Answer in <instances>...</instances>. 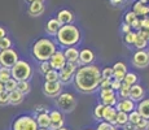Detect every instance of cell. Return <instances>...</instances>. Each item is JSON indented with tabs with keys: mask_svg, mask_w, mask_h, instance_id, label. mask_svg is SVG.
Masks as SVG:
<instances>
[{
	"mask_svg": "<svg viewBox=\"0 0 149 130\" xmlns=\"http://www.w3.org/2000/svg\"><path fill=\"white\" fill-rule=\"evenodd\" d=\"M102 81L101 69L95 64L84 65L78 68L74 76V86L82 94H93L99 90Z\"/></svg>",
	"mask_w": 149,
	"mask_h": 130,
	"instance_id": "1",
	"label": "cell"
},
{
	"mask_svg": "<svg viewBox=\"0 0 149 130\" xmlns=\"http://www.w3.org/2000/svg\"><path fill=\"white\" fill-rule=\"evenodd\" d=\"M82 42L81 29L74 24L64 25L60 27L58 33L56 35V43L60 47H75Z\"/></svg>",
	"mask_w": 149,
	"mask_h": 130,
	"instance_id": "2",
	"label": "cell"
},
{
	"mask_svg": "<svg viewBox=\"0 0 149 130\" xmlns=\"http://www.w3.org/2000/svg\"><path fill=\"white\" fill-rule=\"evenodd\" d=\"M57 51V43L56 40H52L51 38H39L34 42L31 46V55L36 61H49L53 53Z\"/></svg>",
	"mask_w": 149,
	"mask_h": 130,
	"instance_id": "3",
	"label": "cell"
},
{
	"mask_svg": "<svg viewBox=\"0 0 149 130\" xmlns=\"http://www.w3.org/2000/svg\"><path fill=\"white\" fill-rule=\"evenodd\" d=\"M12 78L19 82V81H30V78L34 74V69L31 64L26 60H18L12 68Z\"/></svg>",
	"mask_w": 149,
	"mask_h": 130,
	"instance_id": "4",
	"label": "cell"
},
{
	"mask_svg": "<svg viewBox=\"0 0 149 130\" xmlns=\"http://www.w3.org/2000/svg\"><path fill=\"white\" fill-rule=\"evenodd\" d=\"M54 104H56V108L60 109L62 113H71L78 104V99L73 92L66 91L54 99Z\"/></svg>",
	"mask_w": 149,
	"mask_h": 130,
	"instance_id": "5",
	"label": "cell"
},
{
	"mask_svg": "<svg viewBox=\"0 0 149 130\" xmlns=\"http://www.w3.org/2000/svg\"><path fill=\"white\" fill-rule=\"evenodd\" d=\"M36 118L31 115H21L12 122V130H38Z\"/></svg>",
	"mask_w": 149,
	"mask_h": 130,
	"instance_id": "6",
	"label": "cell"
},
{
	"mask_svg": "<svg viewBox=\"0 0 149 130\" xmlns=\"http://www.w3.org/2000/svg\"><path fill=\"white\" fill-rule=\"evenodd\" d=\"M42 90L47 98L56 99L64 92V85L60 81H57V82H44L42 86Z\"/></svg>",
	"mask_w": 149,
	"mask_h": 130,
	"instance_id": "7",
	"label": "cell"
},
{
	"mask_svg": "<svg viewBox=\"0 0 149 130\" xmlns=\"http://www.w3.org/2000/svg\"><path fill=\"white\" fill-rule=\"evenodd\" d=\"M19 60L18 52L13 48L9 50H4L0 51V66H4V68H12Z\"/></svg>",
	"mask_w": 149,
	"mask_h": 130,
	"instance_id": "8",
	"label": "cell"
},
{
	"mask_svg": "<svg viewBox=\"0 0 149 130\" xmlns=\"http://www.w3.org/2000/svg\"><path fill=\"white\" fill-rule=\"evenodd\" d=\"M77 70H78V65L73 64V63H68L65 68H62L60 73V82L62 85H70L74 81V76H75Z\"/></svg>",
	"mask_w": 149,
	"mask_h": 130,
	"instance_id": "9",
	"label": "cell"
},
{
	"mask_svg": "<svg viewBox=\"0 0 149 130\" xmlns=\"http://www.w3.org/2000/svg\"><path fill=\"white\" fill-rule=\"evenodd\" d=\"M99 96H100V103H102L104 105L116 107V104L119 100L118 94L113 89H102V90H99Z\"/></svg>",
	"mask_w": 149,
	"mask_h": 130,
	"instance_id": "10",
	"label": "cell"
},
{
	"mask_svg": "<svg viewBox=\"0 0 149 130\" xmlns=\"http://www.w3.org/2000/svg\"><path fill=\"white\" fill-rule=\"evenodd\" d=\"M131 63L136 69H144L149 65V55L145 50H136V52L132 55Z\"/></svg>",
	"mask_w": 149,
	"mask_h": 130,
	"instance_id": "11",
	"label": "cell"
},
{
	"mask_svg": "<svg viewBox=\"0 0 149 130\" xmlns=\"http://www.w3.org/2000/svg\"><path fill=\"white\" fill-rule=\"evenodd\" d=\"M95 59H96V55L91 48H87V47L82 48V50H79V60L77 63V65H78V68L84 65H91L93 64Z\"/></svg>",
	"mask_w": 149,
	"mask_h": 130,
	"instance_id": "12",
	"label": "cell"
},
{
	"mask_svg": "<svg viewBox=\"0 0 149 130\" xmlns=\"http://www.w3.org/2000/svg\"><path fill=\"white\" fill-rule=\"evenodd\" d=\"M51 128L49 130H57L65 125V113H62L60 109H51Z\"/></svg>",
	"mask_w": 149,
	"mask_h": 130,
	"instance_id": "13",
	"label": "cell"
},
{
	"mask_svg": "<svg viewBox=\"0 0 149 130\" xmlns=\"http://www.w3.org/2000/svg\"><path fill=\"white\" fill-rule=\"evenodd\" d=\"M49 64L52 66V69L54 70H61L62 68H65V65L68 64L66 61V57L64 55V50H57L56 52L53 53V56L51 57L49 60Z\"/></svg>",
	"mask_w": 149,
	"mask_h": 130,
	"instance_id": "14",
	"label": "cell"
},
{
	"mask_svg": "<svg viewBox=\"0 0 149 130\" xmlns=\"http://www.w3.org/2000/svg\"><path fill=\"white\" fill-rule=\"evenodd\" d=\"M45 11V5L44 1L42 0H34V1L29 3V7H27V14L30 17H39L44 13Z\"/></svg>",
	"mask_w": 149,
	"mask_h": 130,
	"instance_id": "15",
	"label": "cell"
},
{
	"mask_svg": "<svg viewBox=\"0 0 149 130\" xmlns=\"http://www.w3.org/2000/svg\"><path fill=\"white\" fill-rule=\"evenodd\" d=\"M56 18H57V21L60 22V25L64 26V25L73 24L74 20H75V16H74V13L71 12L70 9H61L57 12Z\"/></svg>",
	"mask_w": 149,
	"mask_h": 130,
	"instance_id": "16",
	"label": "cell"
},
{
	"mask_svg": "<svg viewBox=\"0 0 149 130\" xmlns=\"http://www.w3.org/2000/svg\"><path fill=\"white\" fill-rule=\"evenodd\" d=\"M145 98V89L143 85L140 83H136V85L131 86L130 89V99H132L135 103L141 102Z\"/></svg>",
	"mask_w": 149,
	"mask_h": 130,
	"instance_id": "17",
	"label": "cell"
},
{
	"mask_svg": "<svg viewBox=\"0 0 149 130\" xmlns=\"http://www.w3.org/2000/svg\"><path fill=\"white\" fill-rule=\"evenodd\" d=\"M113 70H114V78L113 79L123 82V79H125L126 74H127V72H128V68H127V64H126V63L117 61L116 64L113 65Z\"/></svg>",
	"mask_w": 149,
	"mask_h": 130,
	"instance_id": "18",
	"label": "cell"
},
{
	"mask_svg": "<svg viewBox=\"0 0 149 130\" xmlns=\"http://www.w3.org/2000/svg\"><path fill=\"white\" fill-rule=\"evenodd\" d=\"M116 109L117 111H122L126 113H130V112L135 111L136 109V103L132 99H119L118 103L116 104Z\"/></svg>",
	"mask_w": 149,
	"mask_h": 130,
	"instance_id": "19",
	"label": "cell"
},
{
	"mask_svg": "<svg viewBox=\"0 0 149 130\" xmlns=\"http://www.w3.org/2000/svg\"><path fill=\"white\" fill-rule=\"evenodd\" d=\"M60 27H61L60 22L57 21L56 17H53V18H51V20H48V21H47L44 30H45V33H47L48 35H51V37H56V35H57V33H58V30H60Z\"/></svg>",
	"mask_w": 149,
	"mask_h": 130,
	"instance_id": "20",
	"label": "cell"
},
{
	"mask_svg": "<svg viewBox=\"0 0 149 130\" xmlns=\"http://www.w3.org/2000/svg\"><path fill=\"white\" fill-rule=\"evenodd\" d=\"M117 109L116 107H110V105H105L104 108V115H102V121L110 122L113 125H116V117H117Z\"/></svg>",
	"mask_w": 149,
	"mask_h": 130,
	"instance_id": "21",
	"label": "cell"
},
{
	"mask_svg": "<svg viewBox=\"0 0 149 130\" xmlns=\"http://www.w3.org/2000/svg\"><path fill=\"white\" fill-rule=\"evenodd\" d=\"M64 55L66 57L68 63H73V64H77L79 60V50L77 47H68L64 50Z\"/></svg>",
	"mask_w": 149,
	"mask_h": 130,
	"instance_id": "22",
	"label": "cell"
},
{
	"mask_svg": "<svg viewBox=\"0 0 149 130\" xmlns=\"http://www.w3.org/2000/svg\"><path fill=\"white\" fill-rule=\"evenodd\" d=\"M36 122H38L39 128L43 129H49L51 128V117H49V112H43V113H38L35 116Z\"/></svg>",
	"mask_w": 149,
	"mask_h": 130,
	"instance_id": "23",
	"label": "cell"
},
{
	"mask_svg": "<svg viewBox=\"0 0 149 130\" xmlns=\"http://www.w3.org/2000/svg\"><path fill=\"white\" fill-rule=\"evenodd\" d=\"M136 111L140 113L143 118L149 120V99H143L136 104Z\"/></svg>",
	"mask_w": 149,
	"mask_h": 130,
	"instance_id": "24",
	"label": "cell"
},
{
	"mask_svg": "<svg viewBox=\"0 0 149 130\" xmlns=\"http://www.w3.org/2000/svg\"><path fill=\"white\" fill-rule=\"evenodd\" d=\"M25 100V94H22L21 91L14 90L9 92V104L12 105H19L21 103H24Z\"/></svg>",
	"mask_w": 149,
	"mask_h": 130,
	"instance_id": "25",
	"label": "cell"
},
{
	"mask_svg": "<svg viewBox=\"0 0 149 130\" xmlns=\"http://www.w3.org/2000/svg\"><path fill=\"white\" fill-rule=\"evenodd\" d=\"M132 11L136 13V16H143V17H147L149 14V7L147 4H143L140 0H137V1L134 4V8Z\"/></svg>",
	"mask_w": 149,
	"mask_h": 130,
	"instance_id": "26",
	"label": "cell"
},
{
	"mask_svg": "<svg viewBox=\"0 0 149 130\" xmlns=\"http://www.w3.org/2000/svg\"><path fill=\"white\" fill-rule=\"evenodd\" d=\"M148 43L149 40L140 31H136V40H135V44H134L136 47V50H145L148 47Z\"/></svg>",
	"mask_w": 149,
	"mask_h": 130,
	"instance_id": "27",
	"label": "cell"
},
{
	"mask_svg": "<svg viewBox=\"0 0 149 130\" xmlns=\"http://www.w3.org/2000/svg\"><path fill=\"white\" fill-rule=\"evenodd\" d=\"M127 122H128V113L122 112V111L117 112V117H116V126L117 128H123Z\"/></svg>",
	"mask_w": 149,
	"mask_h": 130,
	"instance_id": "28",
	"label": "cell"
},
{
	"mask_svg": "<svg viewBox=\"0 0 149 130\" xmlns=\"http://www.w3.org/2000/svg\"><path fill=\"white\" fill-rule=\"evenodd\" d=\"M123 83H126L128 86L136 85V83H139V76H137L135 72H127L125 79H123Z\"/></svg>",
	"mask_w": 149,
	"mask_h": 130,
	"instance_id": "29",
	"label": "cell"
},
{
	"mask_svg": "<svg viewBox=\"0 0 149 130\" xmlns=\"http://www.w3.org/2000/svg\"><path fill=\"white\" fill-rule=\"evenodd\" d=\"M104 108L105 105L102 103H97L95 105V108H93V118L97 121V122H100V121H102V115H104Z\"/></svg>",
	"mask_w": 149,
	"mask_h": 130,
	"instance_id": "30",
	"label": "cell"
},
{
	"mask_svg": "<svg viewBox=\"0 0 149 130\" xmlns=\"http://www.w3.org/2000/svg\"><path fill=\"white\" fill-rule=\"evenodd\" d=\"M44 82H57L60 81V73L58 70H54V69H51L48 73H45L44 76Z\"/></svg>",
	"mask_w": 149,
	"mask_h": 130,
	"instance_id": "31",
	"label": "cell"
},
{
	"mask_svg": "<svg viewBox=\"0 0 149 130\" xmlns=\"http://www.w3.org/2000/svg\"><path fill=\"white\" fill-rule=\"evenodd\" d=\"M17 90L21 91L22 94L27 95L29 92L31 91V83H30V81H19V82L17 83Z\"/></svg>",
	"mask_w": 149,
	"mask_h": 130,
	"instance_id": "32",
	"label": "cell"
},
{
	"mask_svg": "<svg viewBox=\"0 0 149 130\" xmlns=\"http://www.w3.org/2000/svg\"><path fill=\"white\" fill-rule=\"evenodd\" d=\"M130 89H131V86H128V85H126V83L122 82L121 89L117 91L118 98H121V99H128V98H130Z\"/></svg>",
	"mask_w": 149,
	"mask_h": 130,
	"instance_id": "33",
	"label": "cell"
},
{
	"mask_svg": "<svg viewBox=\"0 0 149 130\" xmlns=\"http://www.w3.org/2000/svg\"><path fill=\"white\" fill-rule=\"evenodd\" d=\"M12 78V70L10 68H4V66H0V81L1 82H7Z\"/></svg>",
	"mask_w": 149,
	"mask_h": 130,
	"instance_id": "34",
	"label": "cell"
},
{
	"mask_svg": "<svg viewBox=\"0 0 149 130\" xmlns=\"http://www.w3.org/2000/svg\"><path fill=\"white\" fill-rule=\"evenodd\" d=\"M96 130H118L116 125H113V124L110 122H107V121H100V122H97V126L95 128Z\"/></svg>",
	"mask_w": 149,
	"mask_h": 130,
	"instance_id": "35",
	"label": "cell"
},
{
	"mask_svg": "<svg viewBox=\"0 0 149 130\" xmlns=\"http://www.w3.org/2000/svg\"><path fill=\"white\" fill-rule=\"evenodd\" d=\"M123 40H125V43L127 46H134L135 44V40H136V31H130V33L125 34Z\"/></svg>",
	"mask_w": 149,
	"mask_h": 130,
	"instance_id": "36",
	"label": "cell"
},
{
	"mask_svg": "<svg viewBox=\"0 0 149 130\" xmlns=\"http://www.w3.org/2000/svg\"><path fill=\"white\" fill-rule=\"evenodd\" d=\"M101 77L102 79H113L114 78L113 66H107V68L101 69Z\"/></svg>",
	"mask_w": 149,
	"mask_h": 130,
	"instance_id": "37",
	"label": "cell"
},
{
	"mask_svg": "<svg viewBox=\"0 0 149 130\" xmlns=\"http://www.w3.org/2000/svg\"><path fill=\"white\" fill-rule=\"evenodd\" d=\"M13 46V42L9 37H5V38L0 39V51H4V50H9L10 47Z\"/></svg>",
	"mask_w": 149,
	"mask_h": 130,
	"instance_id": "38",
	"label": "cell"
},
{
	"mask_svg": "<svg viewBox=\"0 0 149 130\" xmlns=\"http://www.w3.org/2000/svg\"><path fill=\"white\" fill-rule=\"evenodd\" d=\"M17 81L14 79V78H10L9 81H7V82L4 83V89H5V91H8V92H12L14 90H17Z\"/></svg>",
	"mask_w": 149,
	"mask_h": 130,
	"instance_id": "39",
	"label": "cell"
},
{
	"mask_svg": "<svg viewBox=\"0 0 149 130\" xmlns=\"http://www.w3.org/2000/svg\"><path fill=\"white\" fill-rule=\"evenodd\" d=\"M38 69H39V73L44 76L45 73H48V72H49L51 69H52V66H51L49 61H42V63H39Z\"/></svg>",
	"mask_w": 149,
	"mask_h": 130,
	"instance_id": "40",
	"label": "cell"
},
{
	"mask_svg": "<svg viewBox=\"0 0 149 130\" xmlns=\"http://www.w3.org/2000/svg\"><path fill=\"white\" fill-rule=\"evenodd\" d=\"M141 118H143V117L140 116V113L136 111V109L128 113V121H130V122H132V124H135V125H136L137 122H139L140 120H141Z\"/></svg>",
	"mask_w": 149,
	"mask_h": 130,
	"instance_id": "41",
	"label": "cell"
},
{
	"mask_svg": "<svg viewBox=\"0 0 149 130\" xmlns=\"http://www.w3.org/2000/svg\"><path fill=\"white\" fill-rule=\"evenodd\" d=\"M8 104H9V92L4 90L0 92V107H5Z\"/></svg>",
	"mask_w": 149,
	"mask_h": 130,
	"instance_id": "42",
	"label": "cell"
},
{
	"mask_svg": "<svg viewBox=\"0 0 149 130\" xmlns=\"http://www.w3.org/2000/svg\"><path fill=\"white\" fill-rule=\"evenodd\" d=\"M136 18H137V16L134 11H131V12H126V14H125V22L128 24L130 26L134 24V21H135Z\"/></svg>",
	"mask_w": 149,
	"mask_h": 130,
	"instance_id": "43",
	"label": "cell"
},
{
	"mask_svg": "<svg viewBox=\"0 0 149 130\" xmlns=\"http://www.w3.org/2000/svg\"><path fill=\"white\" fill-rule=\"evenodd\" d=\"M137 130H148V120L147 118H141L139 122L136 124Z\"/></svg>",
	"mask_w": 149,
	"mask_h": 130,
	"instance_id": "44",
	"label": "cell"
},
{
	"mask_svg": "<svg viewBox=\"0 0 149 130\" xmlns=\"http://www.w3.org/2000/svg\"><path fill=\"white\" fill-rule=\"evenodd\" d=\"M140 27H141L140 30H149V16L140 20Z\"/></svg>",
	"mask_w": 149,
	"mask_h": 130,
	"instance_id": "45",
	"label": "cell"
},
{
	"mask_svg": "<svg viewBox=\"0 0 149 130\" xmlns=\"http://www.w3.org/2000/svg\"><path fill=\"white\" fill-rule=\"evenodd\" d=\"M111 81L113 79H102L101 83H100L99 90H102V89H111Z\"/></svg>",
	"mask_w": 149,
	"mask_h": 130,
	"instance_id": "46",
	"label": "cell"
},
{
	"mask_svg": "<svg viewBox=\"0 0 149 130\" xmlns=\"http://www.w3.org/2000/svg\"><path fill=\"white\" fill-rule=\"evenodd\" d=\"M122 86V82L121 81H117V79H113L111 81V89H113L114 91H118L119 89H121Z\"/></svg>",
	"mask_w": 149,
	"mask_h": 130,
	"instance_id": "47",
	"label": "cell"
},
{
	"mask_svg": "<svg viewBox=\"0 0 149 130\" xmlns=\"http://www.w3.org/2000/svg\"><path fill=\"white\" fill-rule=\"evenodd\" d=\"M130 31H132V27H131L128 24L123 22V24H122V33L123 34H127V33H130Z\"/></svg>",
	"mask_w": 149,
	"mask_h": 130,
	"instance_id": "48",
	"label": "cell"
},
{
	"mask_svg": "<svg viewBox=\"0 0 149 130\" xmlns=\"http://www.w3.org/2000/svg\"><path fill=\"white\" fill-rule=\"evenodd\" d=\"M122 129H123V130H137V129H136V125H135V124L130 122V121H128V122L126 124V125L123 126Z\"/></svg>",
	"mask_w": 149,
	"mask_h": 130,
	"instance_id": "49",
	"label": "cell"
},
{
	"mask_svg": "<svg viewBox=\"0 0 149 130\" xmlns=\"http://www.w3.org/2000/svg\"><path fill=\"white\" fill-rule=\"evenodd\" d=\"M131 27H132V29H135V30H137V31H139L140 29H141V27H140V20H139V17H137V18L135 20V21H134V24L131 25Z\"/></svg>",
	"mask_w": 149,
	"mask_h": 130,
	"instance_id": "50",
	"label": "cell"
},
{
	"mask_svg": "<svg viewBox=\"0 0 149 130\" xmlns=\"http://www.w3.org/2000/svg\"><path fill=\"white\" fill-rule=\"evenodd\" d=\"M5 37H7V30H5L3 26H0V39L5 38Z\"/></svg>",
	"mask_w": 149,
	"mask_h": 130,
	"instance_id": "51",
	"label": "cell"
},
{
	"mask_svg": "<svg viewBox=\"0 0 149 130\" xmlns=\"http://www.w3.org/2000/svg\"><path fill=\"white\" fill-rule=\"evenodd\" d=\"M123 1H125V0H110V3H111L113 5H119V4H121V3H123Z\"/></svg>",
	"mask_w": 149,
	"mask_h": 130,
	"instance_id": "52",
	"label": "cell"
},
{
	"mask_svg": "<svg viewBox=\"0 0 149 130\" xmlns=\"http://www.w3.org/2000/svg\"><path fill=\"white\" fill-rule=\"evenodd\" d=\"M5 89H4V82H1V81H0V92L1 91H4Z\"/></svg>",
	"mask_w": 149,
	"mask_h": 130,
	"instance_id": "53",
	"label": "cell"
},
{
	"mask_svg": "<svg viewBox=\"0 0 149 130\" xmlns=\"http://www.w3.org/2000/svg\"><path fill=\"white\" fill-rule=\"evenodd\" d=\"M57 130H70L69 128H65V126H62V128H60V129H57Z\"/></svg>",
	"mask_w": 149,
	"mask_h": 130,
	"instance_id": "54",
	"label": "cell"
},
{
	"mask_svg": "<svg viewBox=\"0 0 149 130\" xmlns=\"http://www.w3.org/2000/svg\"><path fill=\"white\" fill-rule=\"evenodd\" d=\"M140 1H141L143 4H147V3H148V0H140Z\"/></svg>",
	"mask_w": 149,
	"mask_h": 130,
	"instance_id": "55",
	"label": "cell"
},
{
	"mask_svg": "<svg viewBox=\"0 0 149 130\" xmlns=\"http://www.w3.org/2000/svg\"><path fill=\"white\" fill-rule=\"evenodd\" d=\"M38 130H49V129H43V128H39Z\"/></svg>",
	"mask_w": 149,
	"mask_h": 130,
	"instance_id": "56",
	"label": "cell"
},
{
	"mask_svg": "<svg viewBox=\"0 0 149 130\" xmlns=\"http://www.w3.org/2000/svg\"><path fill=\"white\" fill-rule=\"evenodd\" d=\"M86 130H96V129H86Z\"/></svg>",
	"mask_w": 149,
	"mask_h": 130,
	"instance_id": "57",
	"label": "cell"
},
{
	"mask_svg": "<svg viewBox=\"0 0 149 130\" xmlns=\"http://www.w3.org/2000/svg\"><path fill=\"white\" fill-rule=\"evenodd\" d=\"M148 130H149V120H148Z\"/></svg>",
	"mask_w": 149,
	"mask_h": 130,
	"instance_id": "58",
	"label": "cell"
},
{
	"mask_svg": "<svg viewBox=\"0 0 149 130\" xmlns=\"http://www.w3.org/2000/svg\"><path fill=\"white\" fill-rule=\"evenodd\" d=\"M147 52H148V55H149V48H148V51H147Z\"/></svg>",
	"mask_w": 149,
	"mask_h": 130,
	"instance_id": "59",
	"label": "cell"
},
{
	"mask_svg": "<svg viewBox=\"0 0 149 130\" xmlns=\"http://www.w3.org/2000/svg\"><path fill=\"white\" fill-rule=\"evenodd\" d=\"M42 1H45V0H42Z\"/></svg>",
	"mask_w": 149,
	"mask_h": 130,
	"instance_id": "60",
	"label": "cell"
},
{
	"mask_svg": "<svg viewBox=\"0 0 149 130\" xmlns=\"http://www.w3.org/2000/svg\"><path fill=\"white\" fill-rule=\"evenodd\" d=\"M148 3H149V0H148Z\"/></svg>",
	"mask_w": 149,
	"mask_h": 130,
	"instance_id": "61",
	"label": "cell"
}]
</instances>
